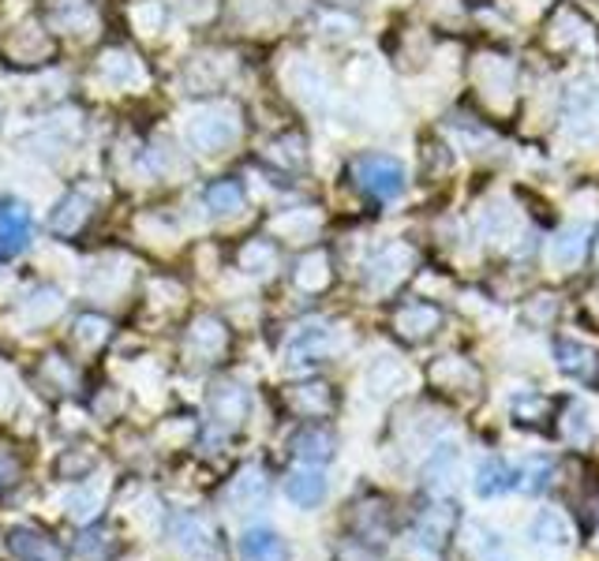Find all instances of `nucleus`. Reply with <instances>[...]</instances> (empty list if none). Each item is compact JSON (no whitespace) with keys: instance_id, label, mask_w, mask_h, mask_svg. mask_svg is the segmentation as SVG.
I'll list each match as a JSON object with an SVG mask.
<instances>
[{"instance_id":"obj_7","label":"nucleus","mask_w":599,"mask_h":561,"mask_svg":"<svg viewBox=\"0 0 599 561\" xmlns=\"http://www.w3.org/2000/svg\"><path fill=\"white\" fill-rule=\"evenodd\" d=\"M12 550L20 554V561H60L57 547L46 535L30 532V528H15L12 532Z\"/></svg>"},{"instance_id":"obj_11","label":"nucleus","mask_w":599,"mask_h":561,"mask_svg":"<svg viewBox=\"0 0 599 561\" xmlns=\"http://www.w3.org/2000/svg\"><path fill=\"white\" fill-rule=\"evenodd\" d=\"M207 203H210V210H218V214L240 210V206H244V187H240L236 180H218V184L207 192Z\"/></svg>"},{"instance_id":"obj_12","label":"nucleus","mask_w":599,"mask_h":561,"mask_svg":"<svg viewBox=\"0 0 599 561\" xmlns=\"http://www.w3.org/2000/svg\"><path fill=\"white\" fill-rule=\"evenodd\" d=\"M293 404L304 416H319V412H330V393L327 386H300L293 393Z\"/></svg>"},{"instance_id":"obj_18","label":"nucleus","mask_w":599,"mask_h":561,"mask_svg":"<svg viewBox=\"0 0 599 561\" xmlns=\"http://www.w3.org/2000/svg\"><path fill=\"white\" fill-rule=\"evenodd\" d=\"M12 479H15V461H12V456L0 453V490H4Z\"/></svg>"},{"instance_id":"obj_8","label":"nucleus","mask_w":599,"mask_h":561,"mask_svg":"<svg viewBox=\"0 0 599 561\" xmlns=\"http://www.w3.org/2000/svg\"><path fill=\"white\" fill-rule=\"evenodd\" d=\"M513 483H517V472H513L510 464L487 461V464H479V472H476V495L494 498V495H502V490H510Z\"/></svg>"},{"instance_id":"obj_13","label":"nucleus","mask_w":599,"mask_h":561,"mask_svg":"<svg viewBox=\"0 0 599 561\" xmlns=\"http://www.w3.org/2000/svg\"><path fill=\"white\" fill-rule=\"evenodd\" d=\"M262 487H267V483H262V472L259 468H244L229 495H233V502H252V498L262 495Z\"/></svg>"},{"instance_id":"obj_5","label":"nucleus","mask_w":599,"mask_h":561,"mask_svg":"<svg viewBox=\"0 0 599 561\" xmlns=\"http://www.w3.org/2000/svg\"><path fill=\"white\" fill-rule=\"evenodd\" d=\"M285 495H289V502H296L300 509H311L327 498V479H322V472L315 468V464H307V468L289 472Z\"/></svg>"},{"instance_id":"obj_4","label":"nucleus","mask_w":599,"mask_h":561,"mask_svg":"<svg viewBox=\"0 0 599 561\" xmlns=\"http://www.w3.org/2000/svg\"><path fill=\"white\" fill-rule=\"evenodd\" d=\"M240 558L244 561H289V547L273 528H247L240 535Z\"/></svg>"},{"instance_id":"obj_2","label":"nucleus","mask_w":599,"mask_h":561,"mask_svg":"<svg viewBox=\"0 0 599 561\" xmlns=\"http://www.w3.org/2000/svg\"><path fill=\"white\" fill-rule=\"evenodd\" d=\"M236 139V120L225 117V112H207V117H195L192 124V143L207 154L225 150L229 143Z\"/></svg>"},{"instance_id":"obj_10","label":"nucleus","mask_w":599,"mask_h":561,"mask_svg":"<svg viewBox=\"0 0 599 561\" xmlns=\"http://www.w3.org/2000/svg\"><path fill=\"white\" fill-rule=\"evenodd\" d=\"M435 326H439V310L427 307V304H413V307H405L398 315V330L405 337H413V341L416 337H427Z\"/></svg>"},{"instance_id":"obj_15","label":"nucleus","mask_w":599,"mask_h":561,"mask_svg":"<svg viewBox=\"0 0 599 561\" xmlns=\"http://www.w3.org/2000/svg\"><path fill=\"white\" fill-rule=\"evenodd\" d=\"M577 513H580V521H585V528H596V521H599V476L588 479V495L577 502Z\"/></svg>"},{"instance_id":"obj_6","label":"nucleus","mask_w":599,"mask_h":561,"mask_svg":"<svg viewBox=\"0 0 599 561\" xmlns=\"http://www.w3.org/2000/svg\"><path fill=\"white\" fill-rule=\"evenodd\" d=\"M293 453L300 456L304 464H327L330 456H333V438H330V430H319V427H307V430H300V435L293 438Z\"/></svg>"},{"instance_id":"obj_3","label":"nucleus","mask_w":599,"mask_h":561,"mask_svg":"<svg viewBox=\"0 0 599 561\" xmlns=\"http://www.w3.org/2000/svg\"><path fill=\"white\" fill-rule=\"evenodd\" d=\"M356 176H359V184H364L367 192L379 195V198H390V195L401 192V169L393 166L390 158H364V161H356Z\"/></svg>"},{"instance_id":"obj_9","label":"nucleus","mask_w":599,"mask_h":561,"mask_svg":"<svg viewBox=\"0 0 599 561\" xmlns=\"http://www.w3.org/2000/svg\"><path fill=\"white\" fill-rule=\"evenodd\" d=\"M533 539L536 542H551V547H566L570 542V524L559 509H543L533 521Z\"/></svg>"},{"instance_id":"obj_1","label":"nucleus","mask_w":599,"mask_h":561,"mask_svg":"<svg viewBox=\"0 0 599 561\" xmlns=\"http://www.w3.org/2000/svg\"><path fill=\"white\" fill-rule=\"evenodd\" d=\"M30 244V210L15 198L0 203V258L20 255Z\"/></svg>"},{"instance_id":"obj_17","label":"nucleus","mask_w":599,"mask_h":561,"mask_svg":"<svg viewBox=\"0 0 599 561\" xmlns=\"http://www.w3.org/2000/svg\"><path fill=\"white\" fill-rule=\"evenodd\" d=\"M83 341H90V344H98L101 341V337H106V333H101V330H106V322H101V318H83ZM80 326H75V330H80Z\"/></svg>"},{"instance_id":"obj_16","label":"nucleus","mask_w":599,"mask_h":561,"mask_svg":"<svg viewBox=\"0 0 599 561\" xmlns=\"http://www.w3.org/2000/svg\"><path fill=\"white\" fill-rule=\"evenodd\" d=\"M94 505H98V495L75 498V502H72V516H75V521H90V516H94Z\"/></svg>"},{"instance_id":"obj_14","label":"nucleus","mask_w":599,"mask_h":561,"mask_svg":"<svg viewBox=\"0 0 599 561\" xmlns=\"http://www.w3.org/2000/svg\"><path fill=\"white\" fill-rule=\"evenodd\" d=\"M562 367L570 370V375H592V352L588 349H577V344H562Z\"/></svg>"}]
</instances>
